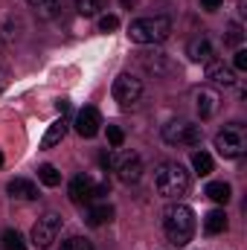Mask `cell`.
<instances>
[{
    "mask_svg": "<svg viewBox=\"0 0 247 250\" xmlns=\"http://www.w3.org/2000/svg\"><path fill=\"white\" fill-rule=\"evenodd\" d=\"M99 163H102V166H105V169H108V166H114V157H111V154H108V151H105V154H102V157H99Z\"/></svg>",
    "mask_w": 247,
    "mask_h": 250,
    "instance_id": "f546056e",
    "label": "cell"
},
{
    "mask_svg": "<svg viewBox=\"0 0 247 250\" xmlns=\"http://www.w3.org/2000/svg\"><path fill=\"white\" fill-rule=\"evenodd\" d=\"M105 6H108V0H76V12H79V15H84V18L99 15Z\"/></svg>",
    "mask_w": 247,
    "mask_h": 250,
    "instance_id": "44dd1931",
    "label": "cell"
},
{
    "mask_svg": "<svg viewBox=\"0 0 247 250\" xmlns=\"http://www.w3.org/2000/svg\"><path fill=\"white\" fill-rule=\"evenodd\" d=\"M245 148H247V143H245L242 128H224V131L215 134V151H218L221 157L236 160V157L245 154Z\"/></svg>",
    "mask_w": 247,
    "mask_h": 250,
    "instance_id": "ba28073f",
    "label": "cell"
},
{
    "mask_svg": "<svg viewBox=\"0 0 247 250\" xmlns=\"http://www.w3.org/2000/svg\"><path fill=\"white\" fill-rule=\"evenodd\" d=\"M62 224H64V218L59 212H44V215L32 224V245L38 250H47L56 239H59Z\"/></svg>",
    "mask_w": 247,
    "mask_h": 250,
    "instance_id": "277c9868",
    "label": "cell"
},
{
    "mask_svg": "<svg viewBox=\"0 0 247 250\" xmlns=\"http://www.w3.org/2000/svg\"><path fill=\"white\" fill-rule=\"evenodd\" d=\"M233 64H236V70H247V50H236Z\"/></svg>",
    "mask_w": 247,
    "mask_h": 250,
    "instance_id": "83f0119b",
    "label": "cell"
},
{
    "mask_svg": "<svg viewBox=\"0 0 247 250\" xmlns=\"http://www.w3.org/2000/svg\"><path fill=\"white\" fill-rule=\"evenodd\" d=\"M99 128H102V114L96 111V108H82L79 114H76V131L82 134V137H96L99 134Z\"/></svg>",
    "mask_w": 247,
    "mask_h": 250,
    "instance_id": "30bf717a",
    "label": "cell"
},
{
    "mask_svg": "<svg viewBox=\"0 0 247 250\" xmlns=\"http://www.w3.org/2000/svg\"><path fill=\"white\" fill-rule=\"evenodd\" d=\"M0 166H3V151H0Z\"/></svg>",
    "mask_w": 247,
    "mask_h": 250,
    "instance_id": "d6a6232c",
    "label": "cell"
},
{
    "mask_svg": "<svg viewBox=\"0 0 247 250\" xmlns=\"http://www.w3.org/2000/svg\"><path fill=\"white\" fill-rule=\"evenodd\" d=\"M108 143H111L114 148H120V146L125 143V134H123L120 125H108Z\"/></svg>",
    "mask_w": 247,
    "mask_h": 250,
    "instance_id": "484cf974",
    "label": "cell"
},
{
    "mask_svg": "<svg viewBox=\"0 0 247 250\" xmlns=\"http://www.w3.org/2000/svg\"><path fill=\"white\" fill-rule=\"evenodd\" d=\"M186 56H189L192 62H209V59H212V44H209V38H206V35L192 38V41L186 44Z\"/></svg>",
    "mask_w": 247,
    "mask_h": 250,
    "instance_id": "5bb4252c",
    "label": "cell"
},
{
    "mask_svg": "<svg viewBox=\"0 0 247 250\" xmlns=\"http://www.w3.org/2000/svg\"><path fill=\"white\" fill-rule=\"evenodd\" d=\"M114 99L123 105V108H134L140 99H143V82L137 79V76H131V73H123V76H117L114 79Z\"/></svg>",
    "mask_w": 247,
    "mask_h": 250,
    "instance_id": "52a82bcc",
    "label": "cell"
},
{
    "mask_svg": "<svg viewBox=\"0 0 247 250\" xmlns=\"http://www.w3.org/2000/svg\"><path fill=\"white\" fill-rule=\"evenodd\" d=\"M206 79L212 84H221V87H233L236 84V73L221 62H206Z\"/></svg>",
    "mask_w": 247,
    "mask_h": 250,
    "instance_id": "7c38bea8",
    "label": "cell"
},
{
    "mask_svg": "<svg viewBox=\"0 0 247 250\" xmlns=\"http://www.w3.org/2000/svg\"><path fill=\"white\" fill-rule=\"evenodd\" d=\"M169 35H172V21L163 18V15L137 18V21H131V26H128V38H131L134 44H163Z\"/></svg>",
    "mask_w": 247,
    "mask_h": 250,
    "instance_id": "3957f363",
    "label": "cell"
},
{
    "mask_svg": "<svg viewBox=\"0 0 247 250\" xmlns=\"http://www.w3.org/2000/svg\"><path fill=\"white\" fill-rule=\"evenodd\" d=\"M64 137H67V123H64V120H56V123L47 128V134H44V140H41V148H53V146H59Z\"/></svg>",
    "mask_w": 247,
    "mask_h": 250,
    "instance_id": "e0dca14e",
    "label": "cell"
},
{
    "mask_svg": "<svg viewBox=\"0 0 247 250\" xmlns=\"http://www.w3.org/2000/svg\"><path fill=\"white\" fill-rule=\"evenodd\" d=\"M206 198H212L215 204H227L233 198V189L224 181H212V184H206Z\"/></svg>",
    "mask_w": 247,
    "mask_h": 250,
    "instance_id": "ac0fdd59",
    "label": "cell"
},
{
    "mask_svg": "<svg viewBox=\"0 0 247 250\" xmlns=\"http://www.w3.org/2000/svg\"><path fill=\"white\" fill-rule=\"evenodd\" d=\"M163 233H166V239L175 248L189 245L192 242V233H195V212L186 204L166 207V212H163Z\"/></svg>",
    "mask_w": 247,
    "mask_h": 250,
    "instance_id": "6da1fadb",
    "label": "cell"
},
{
    "mask_svg": "<svg viewBox=\"0 0 247 250\" xmlns=\"http://www.w3.org/2000/svg\"><path fill=\"white\" fill-rule=\"evenodd\" d=\"M6 192L12 198H18V201H35L38 198V187L32 181H26V178H12L6 184Z\"/></svg>",
    "mask_w": 247,
    "mask_h": 250,
    "instance_id": "4fadbf2b",
    "label": "cell"
},
{
    "mask_svg": "<svg viewBox=\"0 0 247 250\" xmlns=\"http://www.w3.org/2000/svg\"><path fill=\"white\" fill-rule=\"evenodd\" d=\"M114 218V207L111 204H87V212H84V221L90 227H102Z\"/></svg>",
    "mask_w": 247,
    "mask_h": 250,
    "instance_id": "9a60e30c",
    "label": "cell"
},
{
    "mask_svg": "<svg viewBox=\"0 0 247 250\" xmlns=\"http://www.w3.org/2000/svg\"><path fill=\"white\" fill-rule=\"evenodd\" d=\"M3 87H6V73L0 70V90H3Z\"/></svg>",
    "mask_w": 247,
    "mask_h": 250,
    "instance_id": "4dcf8cb0",
    "label": "cell"
},
{
    "mask_svg": "<svg viewBox=\"0 0 247 250\" xmlns=\"http://www.w3.org/2000/svg\"><path fill=\"white\" fill-rule=\"evenodd\" d=\"M70 201L73 204H79V207H87V204H93L96 198H102L105 192H108V184H93V178H87V175H76L73 181H70Z\"/></svg>",
    "mask_w": 247,
    "mask_h": 250,
    "instance_id": "8992f818",
    "label": "cell"
},
{
    "mask_svg": "<svg viewBox=\"0 0 247 250\" xmlns=\"http://www.w3.org/2000/svg\"><path fill=\"white\" fill-rule=\"evenodd\" d=\"M195 105H198L201 120H209V117L218 111L221 96H218V90H212V87H201V90H195Z\"/></svg>",
    "mask_w": 247,
    "mask_h": 250,
    "instance_id": "8fae6325",
    "label": "cell"
},
{
    "mask_svg": "<svg viewBox=\"0 0 247 250\" xmlns=\"http://www.w3.org/2000/svg\"><path fill=\"white\" fill-rule=\"evenodd\" d=\"M38 181H41L44 187H59V184H62V172H59L56 166L44 163V166L38 169Z\"/></svg>",
    "mask_w": 247,
    "mask_h": 250,
    "instance_id": "7402d4cb",
    "label": "cell"
},
{
    "mask_svg": "<svg viewBox=\"0 0 247 250\" xmlns=\"http://www.w3.org/2000/svg\"><path fill=\"white\" fill-rule=\"evenodd\" d=\"M62 250H93V245L84 236H70L67 242H62Z\"/></svg>",
    "mask_w": 247,
    "mask_h": 250,
    "instance_id": "d4e9b609",
    "label": "cell"
},
{
    "mask_svg": "<svg viewBox=\"0 0 247 250\" xmlns=\"http://www.w3.org/2000/svg\"><path fill=\"white\" fill-rule=\"evenodd\" d=\"M221 6H224V0H201V9H206V12H215Z\"/></svg>",
    "mask_w": 247,
    "mask_h": 250,
    "instance_id": "f1b7e54d",
    "label": "cell"
},
{
    "mask_svg": "<svg viewBox=\"0 0 247 250\" xmlns=\"http://www.w3.org/2000/svg\"><path fill=\"white\" fill-rule=\"evenodd\" d=\"M204 137L201 125L189 123V120H172L169 125H163V140L169 146H198Z\"/></svg>",
    "mask_w": 247,
    "mask_h": 250,
    "instance_id": "5b68a950",
    "label": "cell"
},
{
    "mask_svg": "<svg viewBox=\"0 0 247 250\" xmlns=\"http://www.w3.org/2000/svg\"><path fill=\"white\" fill-rule=\"evenodd\" d=\"M123 6H134V0H123Z\"/></svg>",
    "mask_w": 247,
    "mask_h": 250,
    "instance_id": "1f68e13d",
    "label": "cell"
},
{
    "mask_svg": "<svg viewBox=\"0 0 247 250\" xmlns=\"http://www.w3.org/2000/svg\"><path fill=\"white\" fill-rule=\"evenodd\" d=\"M192 169H195L201 178L209 175V172H212V157H209L206 151H195V154H192Z\"/></svg>",
    "mask_w": 247,
    "mask_h": 250,
    "instance_id": "603a6c76",
    "label": "cell"
},
{
    "mask_svg": "<svg viewBox=\"0 0 247 250\" xmlns=\"http://www.w3.org/2000/svg\"><path fill=\"white\" fill-rule=\"evenodd\" d=\"M245 41V32H242V23H230L227 32H224V44L227 47H239Z\"/></svg>",
    "mask_w": 247,
    "mask_h": 250,
    "instance_id": "cb8c5ba5",
    "label": "cell"
},
{
    "mask_svg": "<svg viewBox=\"0 0 247 250\" xmlns=\"http://www.w3.org/2000/svg\"><path fill=\"white\" fill-rule=\"evenodd\" d=\"M154 187H157V192L163 198L178 201V198H184L186 192H189V172L181 163H172V160L160 163L157 172H154Z\"/></svg>",
    "mask_w": 247,
    "mask_h": 250,
    "instance_id": "7a4b0ae2",
    "label": "cell"
},
{
    "mask_svg": "<svg viewBox=\"0 0 247 250\" xmlns=\"http://www.w3.org/2000/svg\"><path fill=\"white\" fill-rule=\"evenodd\" d=\"M204 230H206L209 236L224 233V230H227V212H224V209H212V212H206V215H204Z\"/></svg>",
    "mask_w": 247,
    "mask_h": 250,
    "instance_id": "2e32d148",
    "label": "cell"
},
{
    "mask_svg": "<svg viewBox=\"0 0 247 250\" xmlns=\"http://www.w3.org/2000/svg\"><path fill=\"white\" fill-rule=\"evenodd\" d=\"M117 26H120V18H117V15H102V18H99V29H102V32H114Z\"/></svg>",
    "mask_w": 247,
    "mask_h": 250,
    "instance_id": "4316f807",
    "label": "cell"
},
{
    "mask_svg": "<svg viewBox=\"0 0 247 250\" xmlns=\"http://www.w3.org/2000/svg\"><path fill=\"white\" fill-rule=\"evenodd\" d=\"M0 248L3 250H26V242H23V236L18 233V230H3V236H0Z\"/></svg>",
    "mask_w": 247,
    "mask_h": 250,
    "instance_id": "ffe728a7",
    "label": "cell"
},
{
    "mask_svg": "<svg viewBox=\"0 0 247 250\" xmlns=\"http://www.w3.org/2000/svg\"><path fill=\"white\" fill-rule=\"evenodd\" d=\"M29 6H35L38 18H56L62 9V0H26Z\"/></svg>",
    "mask_w": 247,
    "mask_h": 250,
    "instance_id": "d6986e66",
    "label": "cell"
},
{
    "mask_svg": "<svg viewBox=\"0 0 247 250\" xmlns=\"http://www.w3.org/2000/svg\"><path fill=\"white\" fill-rule=\"evenodd\" d=\"M114 169H117V178L123 181V184H140V178H143V160H140V154H134V151H125L120 154L117 160H114Z\"/></svg>",
    "mask_w": 247,
    "mask_h": 250,
    "instance_id": "9c48e42d",
    "label": "cell"
}]
</instances>
